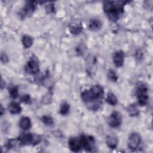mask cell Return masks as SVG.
<instances>
[{"instance_id": "6da1fadb", "label": "cell", "mask_w": 153, "mask_h": 153, "mask_svg": "<svg viewBox=\"0 0 153 153\" xmlns=\"http://www.w3.org/2000/svg\"><path fill=\"white\" fill-rule=\"evenodd\" d=\"M128 1H106L103 2V11L109 20H118L124 12V5Z\"/></svg>"}, {"instance_id": "7a4b0ae2", "label": "cell", "mask_w": 153, "mask_h": 153, "mask_svg": "<svg viewBox=\"0 0 153 153\" xmlns=\"http://www.w3.org/2000/svg\"><path fill=\"white\" fill-rule=\"evenodd\" d=\"M103 95V88L101 85H96L90 89H86L82 91L81 97L85 103L90 105L91 103H93L95 101L100 103L99 101H101Z\"/></svg>"}, {"instance_id": "3957f363", "label": "cell", "mask_w": 153, "mask_h": 153, "mask_svg": "<svg viewBox=\"0 0 153 153\" xmlns=\"http://www.w3.org/2000/svg\"><path fill=\"white\" fill-rule=\"evenodd\" d=\"M18 139L22 145H31L35 146L39 144L41 141V137L39 135L30 133H23Z\"/></svg>"}, {"instance_id": "277c9868", "label": "cell", "mask_w": 153, "mask_h": 153, "mask_svg": "<svg viewBox=\"0 0 153 153\" xmlns=\"http://www.w3.org/2000/svg\"><path fill=\"white\" fill-rule=\"evenodd\" d=\"M136 97L138 103L140 106H145L148 103L149 96L147 87L143 84H140L136 90Z\"/></svg>"}, {"instance_id": "5b68a950", "label": "cell", "mask_w": 153, "mask_h": 153, "mask_svg": "<svg viewBox=\"0 0 153 153\" xmlns=\"http://www.w3.org/2000/svg\"><path fill=\"white\" fill-rule=\"evenodd\" d=\"M82 148H84L86 151L92 152L95 148V140L93 137L91 136H86L82 134L79 136Z\"/></svg>"}, {"instance_id": "8992f818", "label": "cell", "mask_w": 153, "mask_h": 153, "mask_svg": "<svg viewBox=\"0 0 153 153\" xmlns=\"http://www.w3.org/2000/svg\"><path fill=\"white\" fill-rule=\"evenodd\" d=\"M37 3L35 1H27L23 8L20 12V16L22 19L30 17L34 13L36 8Z\"/></svg>"}, {"instance_id": "52a82bcc", "label": "cell", "mask_w": 153, "mask_h": 153, "mask_svg": "<svg viewBox=\"0 0 153 153\" xmlns=\"http://www.w3.org/2000/svg\"><path fill=\"white\" fill-rule=\"evenodd\" d=\"M25 70L27 73L31 75H34L38 73L39 70L38 60L35 57H31L25 65Z\"/></svg>"}, {"instance_id": "ba28073f", "label": "cell", "mask_w": 153, "mask_h": 153, "mask_svg": "<svg viewBox=\"0 0 153 153\" xmlns=\"http://www.w3.org/2000/svg\"><path fill=\"white\" fill-rule=\"evenodd\" d=\"M122 123V117L118 111H114L109 116L108 118V123L109 126L112 128H117L120 127Z\"/></svg>"}, {"instance_id": "9c48e42d", "label": "cell", "mask_w": 153, "mask_h": 153, "mask_svg": "<svg viewBox=\"0 0 153 153\" xmlns=\"http://www.w3.org/2000/svg\"><path fill=\"white\" fill-rule=\"evenodd\" d=\"M140 143L141 137L138 133H132L130 134L127 142L128 148L131 150H136L139 148Z\"/></svg>"}, {"instance_id": "30bf717a", "label": "cell", "mask_w": 153, "mask_h": 153, "mask_svg": "<svg viewBox=\"0 0 153 153\" xmlns=\"http://www.w3.org/2000/svg\"><path fill=\"white\" fill-rule=\"evenodd\" d=\"M69 149L73 152H78L82 148V144L80 137H72L68 140Z\"/></svg>"}, {"instance_id": "8fae6325", "label": "cell", "mask_w": 153, "mask_h": 153, "mask_svg": "<svg viewBox=\"0 0 153 153\" xmlns=\"http://www.w3.org/2000/svg\"><path fill=\"white\" fill-rule=\"evenodd\" d=\"M124 53L122 50L117 51L114 53L112 59L115 66L120 68L123 66L124 62Z\"/></svg>"}, {"instance_id": "7c38bea8", "label": "cell", "mask_w": 153, "mask_h": 153, "mask_svg": "<svg viewBox=\"0 0 153 153\" xmlns=\"http://www.w3.org/2000/svg\"><path fill=\"white\" fill-rule=\"evenodd\" d=\"M106 143L108 148L114 149L117 148L118 144V139L114 134H109L106 137Z\"/></svg>"}, {"instance_id": "4fadbf2b", "label": "cell", "mask_w": 153, "mask_h": 153, "mask_svg": "<svg viewBox=\"0 0 153 153\" xmlns=\"http://www.w3.org/2000/svg\"><path fill=\"white\" fill-rule=\"evenodd\" d=\"M102 26V22L97 19H92L88 24V29L91 31H97Z\"/></svg>"}, {"instance_id": "5bb4252c", "label": "cell", "mask_w": 153, "mask_h": 153, "mask_svg": "<svg viewBox=\"0 0 153 153\" xmlns=\"http://www.w3.org/2000/svg\"><path fill=\"white\" fill-rule=\"evenodd\" d=\"M19 126L22 129L24 130L29 129L31 127V121L30 118L28 117H22L19 121Z\"/></svg>"}, {"instance_id": "9a60e30c", "label": "cell", "mask_w": 153, "mask_h": 153, "mask_svg": "<svg viewBox=\"0 0 153 153\" xmlns=\"http://www.w3.org/2000/svg\"><path fill=\"white\" fill-rule=\"evenodd\" d=\"M8 109L11 114H18L22 111V108L20 105L15 102H11L8 106Z\"/></svg>"}, {"instance_id": "2e32d148", "label": "cell", "mask_w": 153, "mask_h": 153, "mask_svg": "<svg viewBox=\"0 0 153 153\" xmlns=\"http://www.w3.org/2000/svg\"><path fill=\"white\" fill-rule=\"evenodd\" d=\"M127 110L129 115L131 117H136L139 114V111L137 108V105L135 103H132L128 105Z\"/></svg>"}, {"instance_id": "e0dca14e", "label": "cell", "mask_w": 153, "mask_h": 153, "mask_svg": "<svg viewBox=\"0 0 153 153\" xmlns=\"http://www.w3.org/2000/svg\"><path fill=\"white\" fill-rule=\"evenodd\" d=\"M106 101L109 105H110L111 106H115L117 104L118 99H117L116 96L114 93L109 92L107 94V97L106 98Z\"/></svg>"}, {"instance_id": "ac0fdd59", "label": "cell", "mask_w": 153, "mask_h": 153, "mask_svg": "<svg viewBox=\"0 0 153 153\" xmlns=\"http://www.w3.org/2000/svg\"><path fill=\"white\" fill-rule=\"evenodd\" d=\"M22 42L25 48H29L33 44V39L29 35H24L22 37Z\"/></svg>"}, {"instance_id": "d6986e66", "label": "cell", "mask_w": 153, "mask_h": 153, "mask_svg": "<svg viewBox=\"0 0 153 153\" xmlns=\"http://www.w3.org/2000/svg\"><path fill=\"white\" fill-rule=\"evenodd\" d=\"M17 146H22L18 138H15V139H10L5 146L8 149H13V148H16Z\"/></svg>"}, {"instance_id": "ffe728a7", "label": "cell", "mask_w": 153, "mask_h": 153, "mask_svg": "<svg viewBox=\"0 0 153 153\" xmlns=\"http://www.w3.org/2000/svg\"><path fill=\"white\" fill-rule=\"evenodd\" d=\"M83 27L81 24H77L75 25H71L69 26L70 32L73 35H78L82 31Z\"/></svg>"}, {"instance_id": "44dd1931", "label": "cell", "mask_w": 153, "mask_h": 153, "mask_svg": "<svg viewBox=\"0 0 153 153\" xmlns=\"http://www.w3.org/2000/svg\"><path fill=\"white\" fill-rule=\"evenodd\" d=\"M70 110V106L67 102H63L60 108V114L62 115H67Z\"/></svg>"}, {"instance_id": "7402d4cb", "label": "cell", "mask_w": 153, "mask_h": 153, "mask_svg": "<svg viewBox=\"0 0 153 153\" xmlns=\"http://www.w3.org/2000/svg\"><path fill=\"white\" fill-rule=\"evenodd\" d=\"M41 120L42 122L47 126H51L54 124L53 118L49 115H43Z\"/></svg>"}, {"instance_id": "603a6c76", "label": "cell", "mask_w": 153, "mask_h": 153, "mask_svg": "<svg viewBox=\"0 0 153 153\" xmlns=\"http://www.w3.org/2000/svg\"><path fill=\"white\" fill-rule=\"evenodd\" d=\"M9 94L12 98L16 99L19 96L18 87L16 85H13L10 87V88H9Z\"/></svg>"}, {"instance_id": "cb8c5ba5", "label": "cell", "mask_w": 153, "mask_h": 153, "mask_svg": "<svg viewBox=\"0 0 153 153\" xmlns=\"http://www.w3.org/2000/svg\"><path fill=\"white\" fill-rule=\"evenodd\" d=\"M108 77L112 82H117L118 80V76L115 72L112 69H109L108 72Z\"/></svg>"}, {"instance_id": "d4e9b609", "label": "cell", "mask_w": 153, "mask_h": 153, "mask_svg": "<svg viewBox=\"0 0 153 153\" xmlns=\"http://www.w3.org/2000/svg\"><path fill=\"white\" fill-rule=\"evenodd\" d=\"M30 97L29 94H24L20 97L21 102L25 103H28L30 102Z\"/></svg>"}, {"instance_id": "484cf974", "label": "cell", "mask_w": 153, "mask_h": 153, "mask_svg": "<svg viewBox=\"0 0 153 153\" xmlns=\"http://www.w3.org/2000/svg\"><path fill=\"white\" fill-rule=\"evenodd\" d=\"M1 62L2 63H7L9 61L8 57L7 56V55L5 53H3V52L1 53Z\"/></svg>"}, {"instance_id": "4316f807", "label": "cell", "mask_w": 153, "mask_h": 153, "mask_svg": "<svg viewBox=\"0 0 153 153\" xmlns=\"http://www.w3.org/2000/svg\"><path fill=\"white\" fill-rule=\"evenodd\" d=\"M46 9L48 11V12H53V10H54L53 5H48L46 7Z\"/></svg>"}, {"instance_id": "83f0119b", "label": "cell", "mask_w": 153, "mask_h": 153, "mask_svg": "<svg viewBox=\"0 0 153 153\" xmlns=\"http://www.w3.org/2000/svg\"><path fill=\"white\" fill-rule=\"evenodd\" d=\"M4 112H5V109L3 108V106H2V105H1V108H0V114H1V116H2Z\"/></svg>"}]
</instances>
